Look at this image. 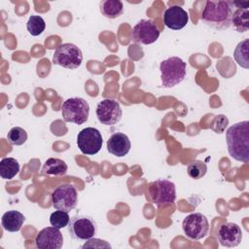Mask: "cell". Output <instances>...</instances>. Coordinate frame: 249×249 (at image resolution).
I'll return each instance as SVG.
<instances>
[{
	"label": "cell",
	"instance_id": "6da1fadb",
	"mask_svg": "<svg viewBox=\"0 0 249 249\" xmlns=\"http://www.w3.org/2000/svg\"><path fill=\"white\" fill-rule=\"evenodd\" d=\"M230 156L235 160L249 162V122L242 121L230 126L226 131Z\"/></svg>",
	"mask_w": 249,
	"mask_h": 249
},
{
	"label": "cell",
	"instance_id": "7a4b0ae2",
	"mask_svg": "<svg viewBox=\"0 0 249 249\" xmlns=\"http://www.w3.org/2000/svg\"><path fill=\"white\" fill-rule=\"evenodd\" d=\"M231 1H206L202 14V21L215 29H227L231 25L232 18Z\"/></svg>",
	"mask_w": 249,
	"mask_h": 249
},
{
	"label": "cell",
	"instance_id": "3957f363",
	"mask_svg": "<svg viewBox=\"0 0 249 249\" xmlns=\"http://www.w3.org/2000/svg\"><path fill=\"white\" fill-rule=\"evenodd\" d=\"M160 71L161 86L163 88H172L185 79L187 64L182 58L171 56L160 62Z\"/></svg>",
	"mask_w": 249,
	"mask_h": 249
},
{
	"label": "cell",
	"instance_id": "277c9868",
	"mask_svg": "<svg viewBox=\"0 0 249 249\" xmlns=\"http://www.w3.org/2000/svg\"><path fill=\"white\" fill-rule=\"evenodd\" d=\"M148 195L151 201L158 207L173 205L176 199L175 185L169 180L158 179L149 185Z\"/></svg>",
	"mask_w": 249,
	"mask_h": 249
},
{
	"label": "cell",
	"instance_id": "5b68a950",
	"mask_svg": "<svg viewBox=\"0 0 249 249\" xmlns=\"http://www.w3.org/2000/svg\"><path fill=\"white\" fill-rule=\"evenodd\" d=\"M89 105L82 97H71L66 99L61 107V115L65 122L83 124L89 119Z\"/></svg>",
	"mask_w": 249,
	"mask_h": 249
},
{
	"label": "cell",
	"instance_id": "8992f818",
	"mask_svg": "<svg viewBox=\"0 0 249 249\" xmlns=\"http://www.w3.org/2000/svg\"><path fill=\"white\" fill-rule=\"evenodd\" d=\"M70 236L79 241H87L97 232L96 222L87 215H74L67 226Z\"/></svg>",
	"mask_w": 249,
	"mask_h": 249
},
{
	"label": "cell",
	"instance_id": "52a82bcc",
	"mask_svg": "<svg viewBox=\"0 0 249 249\" xmlns=\"http://www.w3.org/2000/svg\"><path fill=\"white\" fill-rule=\"evenodd\" d=\"M83 61V53L72 43H64L56 48L53 55V63L67 69L78 68Z\"/></svg>",
	"mask_w": 249,
	"mask_h": 249
},
{
	"label": "cell",
	"instance_id": "ba28073f",
	"mask_svg": "<svg viewBox=\"0 0 249 249\" xmlns=\"http://www.w3.org/2000/svg\"><path fill=\"white\" fill-rule=\"evenodd\" d=\"M53 207L56 210L70 212L78 202V193L71 184H62L56 187L51 195Z\"/></svg>",
	"mask_w": 249,
	"mask_h": 249
},
{
	"label": "cell",
	"instance_id": "9c48e42d",
	"mask_svg": "<svg viewBox=\"0 0 249 249\" xmlns=\"http://www.w3.org/2000/svg\"><path fill=\"white\" fill-rule=\"evenodd\" d=\"M182 229L188 238L199 240L207 235L209 224L207 218L203 214L192 213L183 220Z\"/></svg>",
	"mask_w": 249,
	"mask_h": 249
},
{
	"label": "cell",
	"instance_id": "30bf717a",
	"mask_svg": "<svg viewBox=\"0 0 249 249\" xmlns=\"http://www.w3.org/2000/svg\"><path fill=\"white\" fill-rule=\"evenodd\" d=\"M103 139L100 131L94 127H86L77 135V145L85 155H95L102 147Z\"/></svg>",
	"mask_w": 249,
	"mask_h": 249
},
{
	"label": "cell",
	"instance_id": "8fae6325",
	"mask_svg": "<svg viewBox=\"0 0 249 249\" xmlns=\"http://www.w3.org/2000/svg\"><path fill=\"white\" fill-rule=\"evenodd\" d=\"M96 117L99 123L105 125H114L119 123L123 116L120 103L112 98H105L96 106Z\"/></svg>",
	"mask_w": 249,
	"mask_h": 249
},
{
	"label": "cell",
	"instance_id": "7c38bea8",
	"mask_svg": "<svg viewBox=\"0 0 249 249\" xmlns=\"http://www.w3.org/2000/svg\"><path fill=\"white\" fill-rule=\"evenodd\" d=\"M160 37V30L151 19H141L132 28L131 39L133 42L142 45L155 43Z\"/></svg>",
	"mask_w": 249,
	"mask_h": 249
},
{
	"label": "cell",
	"instance_id": "4fadbf2b",
	"mask_svg": "<svg viewBox=\"0 0 249 249\" xmlns=\"http://www.w3.org/2000/svg\"><path fill=\"white\" fill-rule=\"evenodd\" d=\"M35 245L40 249H60L63 245L62 233L53 226L44 228L37 233Z\"/></svg>",
	"mask_w": 249,
	"mask_h": 249
},
{
	"label": "cell",
	"instance_id": "5bb4252c",
	"mask_svg": "<svg viewBox=\"0 0 249 249\" xmlns=\"http://www.w3.org/2000/svg\"><path fill=\"white\" fill-rule=\"evenodd\" d=\"M217 237L222 246L235 247L241 242L242 231L237 224L225 223L220 226Z\"/></svg>",
	"mask_w": 249,
	"mask_h": 249
},
{
	"label": "cell",
	"instance_id": "9a60e30c",
	"mask_svg": "<svg viewBox=\"0 0 249 249\" xmlns=\"http://www.w3.org/2000/svg\"><path fill=\"white\" fill-rule=\"evenodd\" d=\"M188 21L189 15L180 6H170L163 13V22L165 26L172 30H180L184 28Z\"/></svg>",
	"mask_w": 249,
	"mask_h": 249
},
{
	"label": "cell",
	"instance_id": "2e32d148",
	"mask_svg": "<svg viewBox=\"0 0 249 249\" xmlns=\"http://www.w3.org/2000/svg\"><path fill=\"white\" fill-rule=\"evenodd\" d=\"M131 143L128 136L123 132L113 133L107 140V151L116 157H124L128 154Z\"/></svg>",
	"mask_w": 249,
	"mask_h": 249
},
{
	"label": "cell",
	"instance_id": "e0dca14e",
	"mask_svg": "<svg viewBox=\"0 0 249 249\" xmlns=\"http://www.w3.org/2000/svg\"><path fill=\"white\" fill-rule=\"evenodd\" d=\"M24 221V215L17 210H9L5 212L1 219L3 229L10 232L18 231L21 229Z\"/></svg>",
	"mask_w": 249,
	"mask_h": 249
},
{
	"label": "cell",
	"instance_id": "ac0fdd59",
	"mask_svg": "<svg viewBox=\"0 0 249 249\" xmlns=\"http://www.w3.org/2000/svg\"><path fill=\"white\" fill-rule=\"evenodd\" d=\"M67 170L68 166L64 160L57 158H50L45 161L41 173L44 175L61 176L65 175L67 173Z\"/></svg>",
	"mask_w": 249,
	"mask_h": 249
},
{
	"label": "cell",
	"instance_id": "d6986e66",
	"mask_svg": "<svg viewBox=\"0 0 249 249\" xmlns=\"http://www.w3.org/2000/svg\"><path fill=\"white\" fill-rule=\"evenodd\" d=\"M100 12L107 18H116L124 12L123 2L120 0H104L100 2Z\"/></svg>",
	"mask_w": 249,
	"mask_h": 249
},
{
	"label": "cell",
	"instance_id": "ffe728a7",
	"mask_svg": "<svg viewBox=\"0 0 249 249\" xmlns=\"http://www.w3.org/2000/svg\"><path fill=\"white\" fill-rule=\"evenodd\" d=\"M19 171V163L14 158H4L0 161V176L3 179L11 180Z\"/></svg>",
	"mask_w": 249,
	"mask_h": 249
},
{
	"label": "cell",
	"instance_id": "44dd1931",
	"mask_svg": "<svg viewBox=\"0 0 249 249\" xmlns=\"http://www.w3.org/2000/svg\"><path fill=\"white\" fill-rule=\"evenodd\" d=\"M248 8H237L232 13L231 23L237 32H245L249 27Z\"/></svg>",
	"mask_w": 249,
	"mask_h": 249
},
{
	"label": "cell",
	"instance_id": "7402d4cb",
	"mask_svg": "<svg viewBox=\"0 0 249 249\" xmlns=\"http://www.w3.org/2000/svg\"><path fill=\"white\" fill-rule=\"evenodd\" d=\"M248 44L249 40L244 39L235 47L233 52V57L238 65L248 69L249 67V57H248Z\"/></svg>",
	"mask_w": 249,
	"mask_h": 249
},
{
	"label": "cell",
	"instance_id": "603a6c76",
	"mask_svg": "<svg viewBox=\"0 0 249 249\" xmlns=\"http://www.w3.org/2000/svg\"><path fill=\"white\" fill-rule=\"evenodd\" d=\"M26 28H27V31L32 36H38L42 34L43 31L45 30L46 22L42 17L33 15L28 18L26 22Z\"/></svg>",
	"mask_w": 249,
	"mask_h": 249
},
{
	"label": "cell",
	"instance_id": "cb8c5ba5",
	"mask_svg": "<svg viewBox=\"0 0 249 249\" xmlns=\"http://www.w3.org/2000/svg\"><path fill=\"white\" fill-rule=\"evenodd\" d=\"M7 139L11 145L20 146L26 142L27 132L22 127L15 126L9 130L7 134Z\"/></svg>",
	"mask_w": 249,
	"mask_h": 249
},
{
	"label": "cell",
	"instance_id": "d4e9b609",
	"mask_svg": "<svg viewBox=\"0 0 249 249\" xmlns=\"http://www.w3.org/2000/svg\"><path fill=\"white\" fill-rule=\"evenodd\" d=\"M187 172H188V175L191 178L197 180V179L202 178L206 174L207 165L204 161L196 160L192 161L191 163H189L188 168H187Z\"/></svg>",
	"mask_w": 249,
	"mask_h": 249
},
{
	"label": "cell",
	"instance_id": "484cf974",
	"mask_svg": "<svg viewBox=\"0 0 249 249\" xmlns=\"http://www.w3.org/2000/svg\"><path fill=\"white\" fill-rule=\"evenodd\" d=\"M70 221V217L68 215V212L62 211V210H56L53 212L50 216V223L53 227L60 230L68 226Z\"/></svg>",
	"mask_w": 249,
	"mask_h": 249
},
{
	"label": "cell",
	"instance_id": "4316f807",
	"mask_svg": "<svg viewBox=\"0 0 249 249\" xmlns=\"http://www.w3.org/2000/svg\"><path fill=\"white\" fill-rule=\"evenodd\" d=\"M232 5L236 6L237 8H248L249 2L248 1H236V2H232Z\"/></svg>",
	"mask_w": 249,
	"mask_h": 249
}]
</instances>
